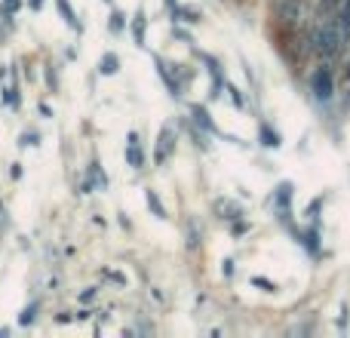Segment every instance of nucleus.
I'll list each match as a JSON object with an SVG mask.
<instances>
[{
	"label": "nucleus",
	"instance_id": "obj_1",
	"mask_svg": "<svg viewBox=\"0 0 350 338\" xmlns=\"http://www.w3.org/2000/svg\"><path fill=\"white\" fill-rule=\"evenodd\" d=\"M345 40H347V34L335 18L320 22L314 31V49L323 55V59H335V55L341 53V47H345Z\"/></svg>",
	"mask_w": 350,
	"mask_h": 338
},
{
	"label": "nucleus",
	"instance_id": "obj_2",
	"mask_svg": "<svg viewBox=\"0 0 350 338\" xmlns=\"http://www.w3.org/2000/svg\"><path fill=\"white\" fill-rule=\"evenodd\" d=\"M310 90H314V96L320 99V102H329V99L335 96V80H332V71H329V68H317L314 77H310Z\"/></svg>",
	"mask_w": 350,
	"mask_h": 338
},
{
	"label": "nucleus",
	"instance_id": "obj_3",
	"mask_svg": "<svg viewBox=\"0 0 350 338\" xmlns=\"http://www.w3.org/2000/svg\"><path fill=\"white\" fill-rule=\"evenodd\" d=\"M172 148H175V135H172L170 127H163L160 129V142H157V154H154V160H157V164H166V157H170Z\"/></svg>",
	"mask_w": 350,
	"mask_h": 338
},
{
	"label": "nucleus",
	"instance_id": "obj_4",
	"mask_svg": "<svg viewBox=\"0 0 350 338\" xmlns=\"http://www.w3.org/2000/svg\"><path fill=\"white\" fill-rule=\"evenodd\" d=\"M126 160H129V166H135V169H142L145 166V157H142V151H139V135H129V142H126Z\"/></svg>",
	"mask_w": 350,
	"mask_h": 338
},
{
	"label": "nucleus",
	"instance_id": "obj_5",
	"mask_svg": "<svg viewBox=\"0 0 350 338\" xmlns=\"http://www.w3.org/2000/svg\"><path fill=\"white\" fill-rule=\"evenodd\" d=\"M55 3H59V12H62V18H65L68 28H77V16L71 12V3H68V0H55Z\"/></svg>",
	"mask_w": 350,
	"mask_h": 338
},
{
	"label": "nucleus",
	"instance_id": "obj_6",
	"mask_svg": "<svg viewBox=\"0 0 350 338\" xmlns=\"http://www.w3.org/2000/svg\"><path fill=\"white\" fill-rule=\"evenodd\" d=\"M193 120H197L203 129H209V133H218V129H215V123L209 120V114H206L203 108H193Z\"/></svg>",
	"mask_w": 350,
	"mask_h": 338
},
{
	"label": "nucleus",
	"instance_id": "obj_7",
	"mask_svg": "<svg viewBox=\"0 0 350 338\" xmlns=\"http://www.w3.org/2000/svg\"><path fill=\"white\" fill-rule=\"evenodd\" d=\"M98 71H102V74H114L117 71V55H105V59L102 62H98Z\"/></svg>",
	"mask_w": 350,
	"mask_h": 338
},
{
	"label": "nucleus",
	"instance_id": "obj_8",
	"mask_svg": "<svg viewBox=\"0 0 350 338\" xmlns=\"http://www.w3.org/2000/svg\"><path fill=\"white\" fill-rule=\"evenodd\" d=\"M341 3H345V0H320L323 16H335V12L341 10Z\"/></svg>",
	"mask_w": 350,
	"mask_h": 338
},
{
	"label": "nucleus",
	"instance_id": "obj_9",
	"mask_svg": "<svg viewBox=\"0 0 350 338\" xmlns=\"http://www.w3.org/2000/svg\"><path fill=\"white\" fill-rule=\"evenodd\" d=\"M148 206H151V209L157 212L160 218H166V209H163V203H160V197H157V194H154V191H148Z\"/></svg>",
	"mask_w": 350,
	"mask_h": 338
},
{
	"label": "nucleus",
	"instance_id": "obj_10",
	"mask_svg": "<svg viewBox=\"0 0 350 338\" xmlns=\"http://www.w3.org/2000/svg\"><path fill=\"white\" fill-rule=\"evenodd\" d=\"M133 31H135V40H145V18H142V12L135 16V22H133Z\"/></svg>",
	"mask_w": 350,
	"mask_h": 338
},
{
	"label": "nucleus",
	"instance_id": "obj_11",
	"mask_svg": "<svg viewBox=\"0 0 350 338\" xmlns=\"http://www.w3.org/2000/svg\"><path fill=\"white\" fill-rule=\"evenodd\" d=\"M261 139H265V145H267V148H277V145H280L277 133H271V129H261Z\"/></svg>",
	"mask_w": 350,
	"mask_h": 338
},
{
	"label": "nucleus",
	"instance_id": "obj_12",
	"mask_svg": "<svg viewBox=\"0 0 350 338\" xmlns=\"http://www.w3.org/2000/svg\"><path fill=\"white\" fill-rule=\"evenodd\" d=\"M252 283H255V286H265V289H267V292H273V289H277V286H273V283H271V280H261V277H255V280H252Z\"/></svg>",
	"mask_w": 350,
	"mask_h": 338
},
{
	"label": "nucleus",
	"instance_id": "obj_13",
	"mask_svg": "<svg viewBox=\"0 0 350 338\" xmlns=\"http://www.w3.org/2000/svg\"><path fill=\"white\" fill-rule=\"evenodd\" d=\"M111 28H114V31L123 28V16H120V12H114V22H111Z\"/></svg>",
	"mask_w": 350,
	"mask_h": 338
},
{
	"label": "nucleus",
	"instance_id": "obj_14",
	"mask_svg": "<svg viewBox=\"0 0 350 338\" xmlns=\"http://www.w3.org/2000/svg\"><path fill=\"white\" fill-rule=\"evenodd\" d=\"M347 77H350V68H347Z\"/></svg>",
	"mask_w": 350,
	"mask_h": 338
}]
</instances>
